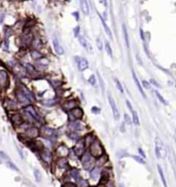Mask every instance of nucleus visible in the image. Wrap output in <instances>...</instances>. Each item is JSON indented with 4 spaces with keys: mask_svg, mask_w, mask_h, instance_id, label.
I'll list each match as a JSON object with an SVG mask.
<instances>
[{
    "mask_svg": "<svg viewBox=\"0 0 176 187\" xmlns=\"http://www.w3.org/2000/svg\"><path fill=\"white\" fill-rule=\"evenodd\" d=\"M90 154L94 158L95 157L98 158V157H100V156H102L104 154V149H103L101 143L99 141H93L92 142L91 147H90Z\"/></svg>",
    "mask_w": 176,
    "mask_h": 187,
    "instance_id": "nucleus-1",
    "label": "nucleus"
},
{
    "mask_svg": "<svg viewBox=\"0 0 176 187\" xmlns=\"http://www.w3.org/2000/svg\"><path fill=\"white\" fill-rule=\"evenodd\" d=\"M107 99H108V102H109V105H110V108L112 110V114H113V117L115 120H118L120 118V112H119V109L116 107V104H115V101L113 99V97L111 95H108L107 96Z\"/></svg>",
    "mask_w": 176,
    "mask_h": 187,
    "instance_id": "nucleus-2",
    "label": "nucleus"
},
{
    "mask_svg": "<svg viewBox=\"0 0 176 187\" xmlns=\"http://www.w3.org/2000/svg\"><path fill=\"white\" fill-rule=\"evenodd\" d=\"M83 156V157L82 161H83V168L85 169V170H89L90 168H92L93 165H94V157L90 153H84Z\"/></svg>",
    "mask_w": 176,
    "mask_h": 187,
    "instance_id": "nucleus-3",
    "label": "nucleus"
},
{
    "mask_svg": "<svg viewBox=\"0 0 176 187\" xmlns=\"http://www.w3.org/2000/svg\"><path fill=\"white\" fill-rule=\"evenodd\" d=\"M39 135H41L44 138L49 139V138H53L54 136H56V131L52 128H48V127H42L39 130Z\"/></svg>",
    "mask_w": 176,
    "mask_h": 187,
    "instance_id": "nucleus-4",
    "label": "nucleus"
},
{
    "mask_svg": "<svg viewBox=\"0 0 176 187\" xmlns=\"http://www.w3.org/2000/svg\"><path fill=\"white\" fill-rule=\"evenodd\" d=\"M75 60H76V63H77L78 70L80 72H83V71L87 70L89 68V62H88L87 59L82 58V57H75Z\"/></svg>",
    "mask_w": 176,
    "mask_h": 187,
    "instance_id": "nucleus-5",
    "label": "nucleus"
},
{
    "mask_svg": "<svg viewBox=\"0 0 176 187\" xmlns=\"http://www.w3.org/2000/svg\"><path fill=\"white\" fill-rule=\"evenodd\" d=\"M74 152H75V154H76L78 157L83 156V154H84V152H85V143H84L83 140L77 142V144H76V146H75V148H74Z\"/></svg>",
    "mask_w": 176,
    "mask_h": 187,
    "instance_id": "nucleus-6",
    "label": "nucleus"
},
{
    "mask_svg": "<svg viewBox=\"0 0 176 187\" xmlns=\"http://www.w3.org/2000/svg\"><path fill=\"white\" fill-rule=\"evenodd\" d=\"M126 105H127V107L129 108L130 112L132 113V121L134 122L136 125H139V123H140V121H139V117H138V114H137V112L134 110V108H133V106H132V104H131V102L130 101H126Z\"/></svg>",
    "mask_w": 176,
    "mask_h": 187,
    "instance_id": "nucleus-7",
    "label": "nucleus"
},
{
    "mask_svg": "<svg viewBox=\"0 0 176 187\" xmlns=\"http://www.w3.org/2000/svg\"><path fill=\"white\" fill-rule=\"evenodd\" d=\"M53 46H54L55 52L58 55H63L64 54V49H63V47L61 46V44L59 42V39H58V37L56 35H54V37H53Z\"/></svg>",
    "mask_w": 176,
    "mask_h": 187,
    "instance_id": "nucleus-8",
    "label": "nucleus"
},
{
    "mask_svg": "<svg viewBox=\"0 0 176 187\" xmlns=\"http://www.w3.org/2000/svg\"><path fill=\"white\" fill-rule=\"evenodd\" d=\"M132 77H133V80H134V82H135V84H136V86H137V88H138L139 93L141 94V96L144 98V99H146V95L144 94V92H143V88H142V85H141V83L139 82L138 80V77H137V75L135 74V72H134V70H132Z\"/></svg>",
    "mask_w": 176,
    "mask_h": 187,
    "instance_id": "nucleus-9",
    "label": "nucleus"
},
{
    "mask_svg": "<svg viewBox=\"0 0 176 187\" xmlns=\"http://www.w3.org/2000/svg\"><path fill=\"white\" fill-rule=\"evenodd\" d=\"M70 115H71L72 117H74L73 118L74 120H77V119H80V118L83 116V111L80 109V108L75 107V108H73V109L70 110Z\"/></svg>",
    "mask_w": 176,
    "mask_h": 187,
    "instance_id": "nucleus-10",
    "label": "nucleus"
},
{
    "mask_svg": "<svg viewBox=\"0 0 176 187\" xmlns=\"http://www.w3.org/2000/svg\"><path fill=\"white\" fill-rule=\"evenodd\" d=\"M8 83V77L4 71H0V86H6Z\"/></svg>",
    "mask_w": 176,
    "mask_h": 187,
    "instance_id": "nucleus-11",
    "label": "nucleus"
},
{
    "mask_svg": "<svg viewBox=\"0 0 176 187\" xmlns=\"http://www.w3.org/2000/svg\"><path fill=\"white\" fill-rule=\"evenodd\" d=\"M79 2H80V7H82L83 12L85 16H88L90 13V7H89L88 0H79Z\"/></svg>",
    "mask_w": 176,
    "mask_h": 187,
    "instance_id": "nucleus-12",
    "label": "nucleus"
},
{
    "mask_svg": "<svg viewBox=\"0 0 176 187\" xmlns=\"http://www.w3.org/2000/svg\"><path fill=\"white\" fill-rule=\"evenodd\" d=\"M27 136L28 137H31V138H35L39 135V130L36 128H29L27 130Z\"/></svg>",
    "mask_w": 176,
    "mask_h": 187,
    "instance_id": "nucleus-13",
    "label": "nucleus"
},
{
    "mask_svg": "<svg viewBox=\"0 0 176 187\" xmlns=\"http://www.w3.org/2000/svg\"><path fill=\"white\" fill-rule=\"evenodd\" d=\"M18 98H19V100H20V102H22V103H29V102H31V101L28 99L26 94L24 93V91H19Z\"/></svg>",
    "mask_w": 176,
    "mask_h": 187,
    "instance_id": "nucleus-14",
    "label": "nucleus"
},
{
    "mask_svg": "<svg viewBox=\"0 0 176 187\" xmlns=\"http://www.w3.org/2000/svg\"><path fill=\"white\" fill-rule=\"evenodd\" d=\"M77 106V102L75 100H72V101H67L66 103L63 105V108L66 109V110H71Z\"/></svg>",
    "mask_w": 176,
    "mask_h": 187,
    "instance_id": "nucleus-15",
    "label": "nucleus"
},
{
    "mask_svg": "<svg viewBox=\"0 0 176 187\" xmlns=\"http://www.w3.org/2000/svg\"><path fill=\"white\" fill-rule=\"evenodd\" d=\"M100 175H101V170L99 168H94L91 171V178L94 179V180H97L100 178Z\"/></svg>",
    "mask_w": 176,
    "mask_h": 187,
    "instance_id": "nucleus-16",
    "label": "nucleus"
},
{
    "mask_svg": "<svg viewBox=\"0 0 176 187\" xmlns=\"http://www.w3.org/2000/svg\"><path fill=\"white\" fill-rule=\"evenodd\" d=\"M100 17V20H101V23L102 25H103V27H104V30H105V32H106V34L109 36L110 38H112V33H111L110 29H109V27L107 26V24H106V22H105V20L102 18V16H99Z\"/></svg>",
    "mask_w": 176,
    "mask_h": 187,
    "instance_id": "nucleus-17",
    "label": "nucleus"
},
{
    "mask_svg": "<svg viewBox=\"0 0 176 187\" xmlns=\"http://www.w3.org/2000/svg\"><path fill=\"white\" fill-rule=\"evenodd\" d=\"M68 127H69V129L70 130H72V131L76 132V131H79L82 128H80V124L77 122V120H74V121H71L69 124H68Z\"/></svg>",
    "mask_w": 176,
    "mask_h": 187,
    "instance_id": "nucleus-18",
    "label": "nucleus"
},
{
    "mask_svg": "<svg viewBox=\"0 0 176 187\" xmlns=\"http://www.w3.org/2000/svg\"><path fill=\"white\" fill-rule=\"evenodd\" d=\"M157 172L160 174V177L162 179V182H163V185L164 187H167V182H166V179H165V175H164V172H163V169L160 165H157Z\"/></svg>",
    "mask_w": 176,
    "mask_h": 187,
    "instance_id": "nucleus-19",
    "label": "nucleus"
},
{
    "mask_svg": "<svg viewBox=\"0 0 176 187\" xmlns=\"http://www.w3.org/2000/svg\"><path fill=\"white\" fill-rule=\"evenodd\" d=\"M123 33H124V37H125V41H126V45H127V47H129L130 46L129 35H128V31H127V28H126L125 24L123 25Z\"/></svg>",
    "mask_w": 176,
    "mask_h": 187,
    "instance_id": "nucleus-20",
    "label": "nucleus"
},
{
    "mask_svg": "<svg viewBox=\"0 0 176 187\" xmlns=\"http://www.w3.org/2000/svg\"><path fill=\"white\" fill-rule=\"evenodd\" d=\"M33 174H34V178H35V180H36V182H40L41 181V173H40V171L38 170V169H34V171H33Z\"/></svg>",
    "mask_w": 176,
    "mask_h": 187,
    "instance_id": "nucleus-21",
    "label": "nucleus"
},
{
    "mask_svg": "<svg viewBox=\"0 0 176 187\" xmlns=\"http://www.w3.org/2000/svg\"><path fill=\"white\" fill-rule=\"evenodd\" d=\"M78 40H79V43L82 44V46H83V48H88V42H87L85 38L83 37V36L78 35Z\"/></svg>",
    "mask_w": 176,
    "mask_h": 187,
    "instance_id": "nucleus-22",
    "label": "nucleus"
},
{
    "mask_svg": "<svg viewBox=\"0 0 176 187\" xmlns=\"http://www.w3.org/2000/svg\"><path fill=\"white\" fill-rule=\"evenodd\" d=\"M155 94H156V96H157V100L161 102L162 104H164V105H167V102H166V100L164 99V97L161 95V94L159 93L157 91H155Z\"/></svg>",
    "mask_w": 176,
    "mask_h": 187,
    "instance_id": "nucleus-23",
    "label": "nucleus"
},
{
    "mask_svg": "<svg viewBox=\"0 0 176 187\" xmlns=\"http://www.w3.org/2000/svg\"><path fill=\"white\" fill-rule=\"evenodd\" d=\"M31 57H32L34 60H38V59L42 58V55H41L39 52H37V50H33V52H31Z\"/></svg>",
    "mask_w": 176,
    "mask_h": 187,
    "instance_id": "nucleus-24",
    "label": "nucleus"
},
{
    "mask_svg": "<svg viewBox=\"0 0 176 187\" xmlns=\"http://www.w3.org/2000/svg\"><path fill=\"white\" fill-rule=\"evenodd\" d=\"M114 82H115V85H116V87H118V90L120 91V94H124V88H123V85L120 83V81L118 79V78H114Z\"/></svg>",
    "mask_w": 176,
    "mask_h": 187,
    "instance_id": "nucleus-25",
    "label": "nucleus"
},
{
    "mask_svg": "<svg viewBox=\"0 0 176 187\" xmlns=\"http://www.w3.org/2000/svg\"><path fill=\"white\" fill-rule=\"evenodd\" d=\"M41 156H42L43 160H46V161H47V162H49V161L52 160V154H51V153H47V152H43V153L41 154Z\"/></svg>",
    "mask_w": 176,
    "mask_h": 187,
    "instance_id": "nucleus-26",
    "label": "nucleus"
},
{
    "mask_svg": "<svg viewBox=\"0 0 176 187\" xmlns=\"http://www.w3.org/2000/svg\"><path fill=\"white\" fill-rule=\"evenodd\" d=\"M6 166H7L9 169H11V170H13V171H16V172H19L18 167H17V166H16L13 162H11V161L7 160V161H6Z\"/></svg>",
    "mask_w": 176,
    "mask_h": 187,
    "instance_id": "nucleus-27",
    "label": "nucleus"
},
{
    "mask_svg": "<svg viewBox=\"0 0 176 187\" xmlns=\"http://www.w3.org/2000/svg\"><path fill=\"white\" fill-rule=\"evenodd\" d=\"M105 49H106V52H107V55L109 57H112V49H111L110 44H109L108 42H105Z\"/></svg>",
    "mask_w": 176,
    "mask_h": 187,
    "instance_id": "nucleus-28",
    "label": "nucleus"
},
{
    "mask_svg": "<svg viewBox=\"0 0 176 187\" xmlns=\"http://www.w3.org/2000/svg\"><path fill=\"white\" fill-rule=\"evenodd\" d=\"M20 116H21V115H19V114H16V115H13V116H12V122H13V123H16V124H21V122H22V119H21V118H20V119H18Z\"/></svg>",
    "mask_w": 176,
    "mask_h": 187,
    "instance_id": "nucleus-29",
    "label": "nucleus"
},
{
    "mask_svg": "<svg viewBox=\"0 0 176 187\" xmlns=\"http://www.w3.org/2000/svg\"><path fill=\"white\" fill-rule=\"evenodd\" d=\"M96 82H97L96 81V76L95 75H91V77L89 78V83L94 86V85H96Z\"/></svg>",
    "mask_w": 176,
    "mask_h": 187,
    "instance_id": "nucleus-30",
    "label": "nucleus"
},
{
    "mask_svg": "<svg viewBox=\"0 0 176 187\" xmlns=\"http://www.w3.org/2000/svg\"><path fill=\"white\" fill-rule=\"evenodd\" d=\"M96 43H97V47H98V49L102 52V49H103V44H102V41L100 38H97V40H96Z\"/></svg>",
    "mask_w": 176,
    "mask_h": 187,
    "instance_id": "nucleus-31",
    "label": "nucleus"
},
{
    "mask_svg": "<svg viewBox=\"0 0 176 187\" xmlns=\"http://www.w3.org/2000/svg\"><path fill=\"white\" fill-rule=\"evenodd\" d=\"M132 157H133V158L135 159L136 161H138L139 163H142V165H145V160H144V159H142V158H141V157H140V156H136V155H133Z\"/></svg>",
    "mask_w": 176,
    "mask_h": 187,
    "instance_id": "nucleus-32",
    "label": "nucleus"
},
{
    "mask_svg": "<svg viewBox=\"0 0 176 187\" xmlns=\"http://www.w3.org/2000/svg\"><path fill=\"white\" fill-rule=\"evenodd\" d=\"M99 75V81H100V84H101V87H102V91H105V85H104V80L102 79V77L100 76V74L98 73Z\"/></svg>",
    "mask_w": 176,
    "mask_h": 187,
    "instance_id": "nucleus-33",
    "label": "nucleus"
},
{
    "mask_svg": "<svg viewBox=\"0 0 176 187\" xmlns=\"http://www.w3.org/2000/svg\"><path fill=\"white\" fill-rule=\"evenodd\" d=\"M92 112L95 113V114H99V113H100V108L94 106V107H92Z\"/></svg>",
    "mask_w": 176,
    "mask_h": 187,
    "instance_id": "nucleus-34",
    "label": "nucleus"
},
{
    "mask_svg": "<svg viewBox=\"0 0 176 187\" xmlns=\"http://www.w3.org/2000/svg\"><path fill=\"white\" fill-rule=\"evenodd\" d=\"M124 118H125V121L127 122L128 124H131V119H130V117H129V115L128 114H124Z\"/></svg>",
    "mask_w": 176,
    "mask_h": 187,
    "instance_id": "nucleus-35",
    "label": "nucleus"
},
{
    "mask_svg": "<svg viewBox=\"0 0 176 187\" xmlns=\"http://www.w3.org/2000/svg\"><path fill=\"white\" fill-rule=\"evenodd\" d=\"M78 34H79V27L77 26V27H75V29H74V36L78 37Z\"/></svg>",
    "mask_w": 176,
    "mask_h": 187,
    "instance_id": "nucleus-36",
    "label": "nucleus"
},
{
    "mask_svg": "<svg viewBox=\"0 0 176 187\" xmlns=\"http://www.w3.org/2000/svg\"><path fill=\"white\" fill-rule=\"evenodd\" d=\"M62 187H77L75 184H73V183H70V182H68V183H65L64 185Z\"/></svg>",
    "mask_w": 176,
    "mask_h": 187,
    "instance_id": "nucleus-37",
    "label": "nucleus"
},
{
    "mask_svg": "<svg viewBox=\"0 0 176 187\" xmlns=\"http://www.w3.org/2000/svg\"><path fill=\"white\" fill-rule=\"evenodd\" d=\"M149 83H151V84H154L156 87H160V84L157 83V81L155 80V79H150V81H149Z\"/></svg>",
    "mask_w": 176,
    "mask_h": 187,
    "instance_id": "nucleus-38",
    "label": "nucleus"
},
{
    "mask_svg": "<svg viewBox=\"0 0 176 187\" xmlns=\"http://www.w3.org/2000/svg\"><path fill=\"white\" fill-rule=\"evenodd\" d=\"M0 157L3 159H8V156H7L4 152H2V151H0Z\"/></svg>",
    "mask_w": 176,
    "mask_h": 187,
    "instance_id": "nucleus-39",
    "label": "nucleus"
},
{
    "mask_svg": "<svg viewBox=\"0 0 176 187\" xmlns=\"http://www.w3.org/2000/svg\"><path fill=\"white\" fill-rule=\"evenodd\" d=\"M138 151H139V154H140V155H141V156H142L143 158H145V157H146V155H145V153H144V151H143V150L141 149V148H139Z\"/></svg>",
    "mask_w": 176,
    "mask_h": 187,
    "instance_id": "nucleus-40",
    "label": "nucleus"
},
{
    "mask_svg": "<svg viewBox=\"0 0 176 187\" xmlns=\"http://www.w3.org/2000/svg\"><path fill=\"white\" fill-rule=\"evenodd\" d=\"M142 84H143V86L145 87V88H149V82L146 81V80H142Z\"/></svg>",
    "mask_w": 176,
    "mask_h": 187,
    "instance_id": "nucleus-41",
    "label": "nucleus"
},
{
    "mask_svg": "<svg viewBox=\"0 0 176 187\" xmlns=\"http://www.w3.org/2000/svg\"><path fill=\"white\" fill-rule=\"evenodd\" d=\"M72 15H73L74 18L76 19V21H78V20H79V16H78V12H73Z\"/></svg>",
    "mask_w": 176,
    "mask_h": 187,
    "instance_id": "nucleus-42",
    "label": "nucleus"
},
{
    "mask_svg": "<svg viewBox=\"0 0 176 187\" xmlns=\"http://www.w3.org/2000/svg\"><path fill=\"white\" fill-rule=\"evenodd\" d=\"M140 35H141V39H142V40L144 41V39H145V38H144V33H143L142 29H140Z\"/></svg>",
    "mask_w": 176,
    "mask_h": 187,
    "instance_id": "nucleus-43",
    "label": "nucleus"
},
{
    "mask_svg": "<svg viewBox=\"0 0 176 187\" xmlns=\"http://www.w3.org/2000/svg\"><path fill=\"white\" fill-rule=\"evenodd\" d=\"M100 2H101V3H103V5H104L105 7L107 6V1H106V0H100Z\"/></svg>",
    "mask_w": 176,
    "mask_h": 187,
    "instance_id": "nucleus-44",
    "label": "nucleus"
},
{
    "mask_svg": "<svg viewBox=\"0 0 176 187\" xmlns=\"http://www.w3.org/2000/svg\"><path fill=\"white\" fill-rule=\"evenodd\" d=\"M119 187H125V185H124V184H123V183H120V185H119Z\"/></svg>",
    "mask_w": 176,
    "mask_h": 187,
    "instance_id": "nucleus-45",
    "label": "nucleus"
}]
</instances>
